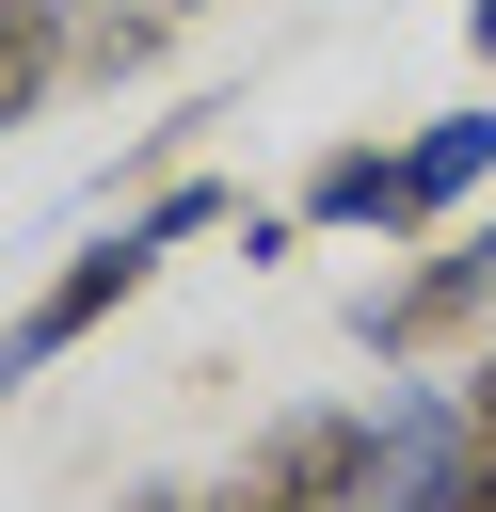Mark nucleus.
Segmentation results:
<instances>
[{
    "label": "nucleus",
    "mask_w": 496,
    "mask_h": 512,
    "mask_svg": "<svg viewBox=\"0 0 496 512\" xmlns=\"http://www.w3.org/2000/svg\"><path fill=\"white\" fill-rule=\"evenodd\" d=\"M480 304H496V224H464V240H432L400 288H368V304H352V336H368L384 368H416V352H432V336H464Z\"/></svg>",
    "instance_id": "obj_4"
},
{
    "label": "nucleus",
    "mask_w": 496,
    "mask_h": 512,
    "mask_svg": "<svg viewBox=\"0 0 496 512\" xmlns=\"http://www.w3.org/2000/svg\"><path fill=\"white\" fill-rule=\"evenodd\" d=\"M208 224H224V192H208V176H176V192H144V208H128L96 256H64V272H48V288L0 320V400H16L48 352H80V336H96V320H112V304H128V288L176 256V240H208Z\"/></svg>",
    "instance_id": "obj_1"
},
{
    "label": "nucleus",
    "mask_w": 496,
    "mask_h": 512,
    "mask_svg": "<svg viewBox=\"0 0 496 512\" xmlns=\"http://www.w3.org/2000/svg\"><path fill=\"white\" fill-rule=\"evenodd\" d=\"M464 416H480V448H496V352H480V368H464Z\"/></svg>",
    "instance_id": "obj_7"
},
{
    "label": "nucleus",
    "mask_w": 496,
    "mask_h": 512,
    "mask_svg": "<svg viewBox=\"0 0 496 512\" xmlns=\"http://www.w3.org/2000/svg\"><path fill=\"white\" fill-rule=\"evenodd\" d=\"M304 224H400V144H336L304 176Z\"/></svg>",
    "instance_id": "obj_6"
},
{
    "label": "nucleus",
    "mask_w": 496,
    "mask_h": 512,
    "mask_svg": "<svg viewBox=\"0 0 496 512\" xmlns=\"http://www.w3.org/2000/svg\"><path fill=\"white\" fill-rule=\"evenodd\" d=\"M128 512H224V496H128Z\"/></svg>",
    "instance_id": "obj_10"
},
{
    "label": "nucleus",
    "mask_w": 496,
    "mask_h": 512,
    "mask_svg": "<svg viewBox=\"0 0 496 512\" xmlns=\"http://www.w3.org/2000/svg\"><path fill=\"white\" fill-rule=\"evenodd\" d=\"M224 512H368V400H304L240 448Z\"/></svg>",
    "instance_id": "obj_3"
},
{
    "label": "nucleus",
    "mask_w": 496,
    "mask_h": 512,
    "mask_svg": "<svg viewBox=\"0 0 496 512\" xmlns=\"http://www.w3.org/2000/svg\"><path fill=\"white\" fill-rule=\"evenodd\" d=\"M496 176V112H432L416 144H400V224H432V208H464Z\"/></svg>",
    "instance_id": "obj_5"
},
{
    "label": "nucleus",
    "mask_w": 496,
    "mask_h": 512,
    "mask_svg": "<svg viewBox=\"0 0 496 512\" xmlns=\"http://www.w3.org/2000/svg\"><path fill=\"white\" fill-rule=\"evenodd\" d=\"M464 48H480V64H496V0H464Z\"/></svg>",
    "instance_id": "obj_8"
},
{
    "label": "nucleus",
    "mask_w": 496,
    "mask_h": 512,
    "mask_svg": "<svg viewBox=\"0 0 496 512\" xmlns=\"http://www.w3.org/2000/svg\"><path fill=\"white\" fill-rule=\"evenodd\" d=\"M464 512H496V448H480V480H464Z\"/></svg>",
    "instance_id": "obj_9"
},
{
    "label": "nucleus",
    "mask_w": 496,
    "mask_h": 512,
    "mask_svg": "<svg viewBox=\"0 0 496 512\" xmlns=\"http://www.w3.org/2000/svg\"><path fill=\"white\" fill-rule=\"evenodd\" d=\"M464 480H480L464 384H384L368 400V512H464Z\"/></svg>",
    "instance_id": "obj_2"
}]
</instances>
